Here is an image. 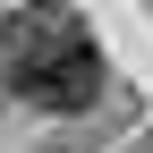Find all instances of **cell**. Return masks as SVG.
Listing matches in <instances>:
<instances>
[{
	"instance_id": "6da1fadb",
	"label": "cell",
	"mask_w": 153,
	"mask_h": 153,
	"mask_svg": "<svg viewBox=\"0 0 153 153\" xmlns=\"http://www.w3.org/2000/svg\"><path fill=\"white\" fill-rule=\"evenodd\" d=\"M76 34H85V26H76L68 9H43V0H34V9H17L9 26H0V76L26 94L34 76H43V60H51V51H68Z\"/></svg>"
},
{
	"instance_id": "7a4b0ae2",
	"label": "cell",
	"mask_w": 153,
	"mask_h": 153,
	"mask_svg": "<svg viewBox=\"0 0 153 153\" xmlns=\"http://www.w3.org/2000/svg\"><path fill=\"white\" fill-rule=\"evenodd\" d=\"M26 94H34L43 111H94V102H102V51H94V34H76L68 51H51Z\"/></svg>"
}]
</instances>
